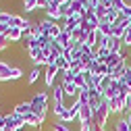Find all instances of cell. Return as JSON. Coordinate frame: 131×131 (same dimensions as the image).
<instances>
[{
	"label": "cell",
	"instance_id": "6da1fadb",
	"mask_svg": "<svg viewBox=\"0 0 131 131\" xmlns=\"http://www.w3.org/2000/svg\"><path fill=\"white\" fill-rule=\"evenodd\" d=\"M48 100H50V96H48L46 90L36 92V96L31 98V112H34L42 123H44L46 117H48Z\"/></svg>",
	"mask_w": 131,
	"mask_h": 131
},
{
	"label": "cell",
	"instance_id": "7a4b0ae2",
	"mask_svg": "<svg viewBox=\"0 0 131 131\" xmlns=\"http://www.w3.org/2000/svg\"><path fill=\"white\" fill-rule=\"evenodd\" d=\"M21 127H25L23 117L15 114L13 110L4 114V127H2V131H17V129H21Z\"/></svg>",
	"mask_w": 131,
	"mask_h": 131
},
{
	"label": "cell",
	"instance_id": "3957f363",
	"mask_svg": "<svg viewBox=\"0 0 131 131\" xmlns=\"http://www.w3.org/2000/svg\"><path fill=\"white\" fill-rule=\"evenodd\" d=\"M56 77H58V67H56V64H48V67H44V85L46 88H54Z\"/></svg>",
	"mask_w": 131,
	"mask_h": 131
},
{
	"label": "cell",
	"instance_id": "277c9868",
	"mask_svg": "<svg viewBox=\"0 0 131 131\" xmlns=\"http://www.w3.org/2000/svg\"><path fill=\"white\" fill-rule=\"evenodd\" d=\"M108 106H110V114H114V117H125V100L123 98H112V100H108Z\"/></svg>",
	"mask_w": 131,
	"mask_h": 131
},
{
	"label": "cell",
	"instance_id": "5b68a950",
	"mask_svg": "<svg viewBox=\"0 0 131 131\" xmlns=\"http://www.w3.org/2000/svg\"><path fill=\"white\" fill-rule=\"evenodd\" d=\"M102 48H106L108 52H123V50H125V48H123V42L117 40V38H112V36L104 38V46H102Z\"/></svg>",
	"mask_w": 131,
	"mask_h": 131
},
{
	"label": "cell",
	"instance_id": "8992f818",
	"mask_svg": "<svg viewBox=\"0 0 131 131\" xmlns=\"http://www.w3.org/2000/svg\"><path fill=\"white\" fill-rule=\"evenodd\" d=\"M15 64L10 60H4L0 58V83H4V81H10V69Z\"/></svg>",
	"mask_w": 131,
	"mask_h": 131
},
{
	"label": "cell",
	"instance_id": "52a82bcc",
	"mask_svg": "<svg viewBox=\"0 0 131 131\" xmlns=\"http://www.w3.org/2000/svg\"><path fill=\"white\" fill-rule=\"evenodd\" d=\"M50 98H52V104H64V102H67V96H64L62 83H56V85L52 88V94H50Z\"/></svg>",
	"mask_w": 131,
	"mask_h": 131
},
{
	"label": "cell",
	"instance_id": "ba28073f",
	"mask_svg": "<svg viewBox=\"0 0 131 131\" xmlns=\"http://www.w3.org/2000/svg\"><path fill=\"white\" fill-rule=\"evenodd\" d=\"M92 119H94L92 108H90V106H81V108H79V117H77L79 125H90V123H92Z\"/></svg>",
	"mask_w": 131,
	"mask_h": 131
},
{
	"label": "cell",
	"instance_id": "9c48e42d",
	"mask_svg": "<svg viewBox=\"0 0 131 131\" xmlns=\"http://www.w3.org/2000/svg\"><path fill=\"white\" fill-rule=\"evenodd\" d=\"M123 60H125V54H123V52H110V56L106 58V62H104V64H106V67L112 71L114 67H119Z\"/></svg>",
	"mask_w": 131,
	"mask_h": 131
},
{
	"label": "cell",
	"instance_id": "30bf717a",
	"mask_svg": "<svg viewBox=\"0 0 131 131\" xmlns=\"http://www.w3.org/2000/svg\"><path fill=\"white\" fill-rule=\"evenodd\" d=\"M13 112L19 114V117H25L27 112H31V100H21L13 106Z\"/></svg>",
	"mask_w": 131,
	"mask_h": 131
},
{
	"label": "cell",
	"instance_id": "8fae6325",
	"mask_svg": "<svg viewBox=\"0 0 131 131\" xmlns=\"http://www.w3.org/2000/svg\"><path fill=\"white\" fill-rule=\"evenodd\" d=\"M6 40H8L10 44H21V40H23V31L17 29V27H10L8 34H6Z\"/></svg>",
	"mask_w": 131,
	"mask_h": 131
},
{
	"label": "cell",
	"instance_id": "7c38bea8",
	"mask_svg": "<svg viewBox=\"0 0 131 131\" xmlns=\"http://www.w3.org/2000/svg\"><path fill=\"white\" fill-rule=\"evenodd\" d=\"M112 131H131V125L127 123L125 117H117V121L112 125Z\"/></svg>",
	"mask_w": 131,
	"mask_h": 131
},
{
	"label": "cell",
	"instance_id": "4fadbf2b",
	"mask_svg": "<svg viewBox=\"0 0 131 131\" xmlns=\"http://www.w3.org/2000/svg\"><path fill=\"white\" fill-rule=\"evenodd\" d=\"M40 77H42V69L40 67H34V69L29 71V75H27V85H34Z\"/></svg>",
	"mask_w": 131,
	"mask_h": 131
},
{
	"label": "cell",
	"instance_id": "5bb4252c",
	"mask_svg": "<svg viewBox=\"0 0 131 131\" xmlns=\"http://www.w3.org/2000/svg\"><path fill=\"white\" fill-rule=\"evenodd\" d=\"M73 10H71V4H60V21H69L73 17Z\"/></svg>",
	"mask_w": 131,
	"mask_h": 131
},
{
	"label": "cell",
	"instance_id": "9a60e30c",
	"mask_svg": "<svg viewBox=\"0 0 131 131\" xmlns=\"http://www.w3.org/2000/svg\"><path fill=\"white\" fill-rule=\"evenodd\" d=\"M38 10V0H23V13L29 15V13H36Z\"/></svg>",
	"mask_w": 131,
	"mask_h": 131
},
{
	"label": "cell",
	"instance_id": "2e32d148",
	"mask_svg": "<svg viewBox=\"0 0 131 131\" xmlns=\"http://www.w3.org/2000/svg\"><path fill=\"white\" fill-rule=\"evenodd\" d=\"M36 21L40 23V27H42V31H44V34H46V31H48V29H50V27H52V25L56 23V21L48 19V17H40V19H36Z\"/></svg>",
	"mask_w": 131,
	"mask_h": 131
},
{
	"label": "cell",
	"instance_id": "e0dca14e",
	"mask_svg": "<svg viewBox=\"0 0 131 131\" xmlns=\"http://www.w3.org/2000/svg\"><path fill=\"white\" fill-rule=\"evenodd\" d=\"M108 56H110V52L106 50V48H96V58H98V62H106Z\"/></svg>",
	"mask_w": 131,
	"mask_h": 131
},
{
	"label": "cell",
	"instance_id": "ac0fdd59",
	"mask_svg": "<svg viewBox=\"0 0 131 131\" xmlns=\"http://www.w3.org/2000/svg\"><path fill=\"white\" fill-rule=\"evenodd\" d=\"M52 131H73L71 127H69V123H62V121H54L52 123Z\"/></svg>",
	"mask_w": 131,
	"mask_h": 131
},
{
	"label": "cell",
	"instance_id": "d6986e66",
	"mask_svg": "<svg viewBox=\"0 0 131 131\" xmlns=\"http://www.w3.org/2000/svg\"><path fill=\"white\" fill-rule=\"evenodd\" d=\"M23 77V69L19 67V64H15V67L10 69V81H19Z\"/></svg>",
	"mask_w": 131,
	"mask_h": 131
},
{
	"label": "cell",
	"instance_id": "ffe728a7",
	"mask_svg": "<svg viewBox=\"0 0 131 131\" xmlns=\"http://www.w3.org/2000/svg\"><path fill=\"white\" fill-rule=\"evenodd\" d=\"M98 31H100L102 36H110V34H112V25L106 23V21H100V25H98Z\"/></svg>",
	"mask_w": 131,
	"mask_h": 131
},
{
	"label": "cell",
	"instance_id": "44dd1931",
	"mask_svg": "<svg viewBox=\"0 0 131 131\" xmlns=\"http://www.w3.org/2000/svg\"><path fill=\"white\" fill-rule=\"evenodd\" d=\"M119 15H121L119 10H114V8H108V13H106V19H104V21L112 25L114 21H117V19H119Z\"/></svg>",
	"mask_w": 131,
	"mask_h": 131
},
{
	"label": "cell",
	"instance_id": "7402d4cb",
	"mask_svg": "<svg viewBox=\"0 0 131 131\" xmlns=\"http://www.w3.org/2000/svg\"><path fill=\"white\" fill-rule=\"evenodd\" d=\"M67 110V104H52V114L56 119H60L62 117V112Z\"/></svg>",
	"mask_w": 131,
	"mask_h": 131
},
{
	"label": "cell",
	"instance_id": "603a6c76",
	"mask_svg": "<svg viewBox=\"0 0 131 131\" xmlns=\"http://www.w3.org/2000/svg\"><path fill=\"white\" fill-rule=\"evenodd\" d=\"M121 42H123V48H129V46H131V29H125Z\"/></svg>",
	"mask_w": 131,
	"mask_h": 131
},
{
	"label": "cell",
	"instance_id": "cb8c5ba5",
	"mask_svg": "<svg viewBox=\"0 0 131 131\" xmlns=\"http://www.w3.org/2000/svg\"><path fill=\"white\" fill-rule=\"evenodd\" d=\"M110 85H112V79H110V77H104V79H102V83L98 85V90H100V92L104 94V92H106V90H108Z\"/></svg>",
	"mask_w": 131,
	"mask_h": 131
},
{
	"label": "cell",
	"instance_id": "d4e9b609",
	"mask_svg": "<svg viewBox=\"0 0 131 131\" xmlns=\"http://www.w3.org/2000/svg\"><path fill=\"white\" fill-rule=\"evenodd\" d=\"M125 6H127V0H112V8H114V10L121 13Z\"/></svg>",
	"mask_w": 131,
	"mask_h": 131
},
{
	"label": "cell",
	"instance_id": "484cf974",
	"mask_svg": "<svg viewBox=\"0 0 131 131\" xmlns=\"http://www.w3.org/2000/svg\"><path fill=\"white\" fill-rule=\"evenodd\" d=\"M94 13H96V17L100 19V21H104V19H106V13H108V8H104V6H98Z\"/></svg>",
	"mask_w": 131,
	"mask_h": 131
},
{
	"label": "cell",
	"instance_id": "4316f807",
	"mask_svg": "<svg viewBox=\"0 0 131 131\" xmlns=\"http://www.w3.org/2000/svg\"><path fill=\"white\" fill-rule=\"evenodd\" d=\"M10 48V42L6 40V36H0V52H4Z\"/></svg>",
	"mask_w": 131,
	"mask_h": 131
},
{
	"label": "cell",
	"instance_id": "83f0119b",
	"mask_svg": "<svg viewBox=\"0 0 131 131\" xmlns=\"http://www.w3.org/2000/svg\"><path fill=\"white\" fill-rule=\"evenodd\" d=\"M121 17H125V19H129V17H131V4H127V6L121 10Z\"/></svg>",
	"mask_w": 131,
	"mask_h": 131
},
{
	"label": "cell",
	"instance_id": "f1b7e54d",
	"mask_svg": "<svg viewBox=\"0 0 131 131\" xmlns=\"http://www.w3.org/2000/svg\"><path fill=\"white\" fill-rule=\"evenodd\" d=\"M8 29H10V25H6V23H0V36H6V34H8Z\"/></svg>",
	"mask_w": 131,
	"mask_h": 131
},
{
	"label": "cell",
	"instance_id": "f546056e",
	"mask_svg": "<svg viewBox=\"0 0 131 131\" xmlns=\"http://www.w3.org/2000/svg\"><path fill=\"white\" fill-rule=\"evenodd\" d=\"M131 112V94L127 96V100H125V114H129Z\"/></svg>",
	"mask_w": 131,
	"mask_h": 131
},
{
	"label": "cell",
	"instance_id": "4dcf8cb0",
	"mask_svg": "<svg viewBox=\"0 0 131 131\" xmlns=\"http://www.w3.org/2000/svg\"><path fill=\"white\" fill-rule=\"evenodd\" d=\"M100 2V6H104V8H112V0H98Z\"/></svg>",
	"mask_w": 131,
	"mask_h": 131
},
{
	"label": "cell",
	"instance_id": "1f68e13d",
	"mask_svg": "<svg viewBox=\"0 0 131 131\" xmlns=\"http://www.w3.org/2000/svg\"><path fill=\"white\" fill-rule=\"evenodd\" d=\"M125 119H127V123L131 125V112H129V114H125Z\"/></svg>",
	"mask_w": 131,
	"mask_h": 131
},
{
	"label": "cell",
	"instance_id": "d6a6232c",
	"mask_svg": "<svg viewBox=\"0 0 131 131\" xmlns=\"http://www.w3.org/2000/svg\"><path fill=\"white\" fill-rule=\"evenodd\" d=\"M17 131H25V127H21V129H17Z\"/></svg>",
	"mask_w": 131,
	"mask_h": 131
},
{
	"label": "cell",
	"instance_id": "836d02e7",
	"mask_svg": "<svg viewBox=\"0 0 131 131\" xmlns=\"http://www.w3.org/2000/svg\"><path fill=\"white\" fill-rule=\"evenodd\" d=\"M0 119H2V112H0Z\"/></svg>",
	"mask_w": 131,
	"mask_h": 131
},
{
	"label": "cell",
	"instance_id": "e575fe53",
	"mask_svg": "<svg viewBox=\"0 0 131 131\" xmlns=\"http://www.w3.org/2000/svg\"><path fill=\"white\" fill-rule=\"evenodd\" d=\"M0 10H2V8H0Z\"/></svg>",
	"mask_w": 131,
	"mask_h": 131
}]
</instances>
